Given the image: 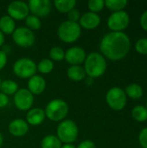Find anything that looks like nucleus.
<instances>
[{
  "instance_id": "nucleus-1",
  "label": "nucleus",
  "mask_w": 147,
  "mask_h": 148,
  "mask_svg": "<svg viewBox=\"0 0 147 148\" xmlns=\"http://www.w3.org/2000/svg\"><path fill=\"white\" fill-rule=\"evenodd\" d=\"M131 49L129 36L124 32H110L106 34L100 43L101 55L111 60L120 61L126 57Z\"/></svg>"
},
{
  "instance_id": "nucleus-2",
  "label": "nucleus",
  "mask_w": 147,
  "mask_h": 148,
  "mask_svg": "<svg viewBox=\"0 0 147 148\" xmlns=\"http://www.w3.org/2000/svg\"><path fill=\"white\" fill-rule=\"evenodd\" d=\"M107 67L106 58L98 52L88 54L84 62V70L86 75L91 79L102 76L107 70Z\"/></svg>"
},
{
  "instance_id": "nucleus-3",
  "label": "nucleus",
  "mask_w": 147,
  "mask_h": 148,
  "mask_svg": "<svg viewBox=\"0 0 147 148\" xmlns=\"http://www.w3.org/2000/svg\"><path fill=\"white\" fill-rule=\"evenodd\" d=\"M78 135V126L72 120H63L57 126L56 136L62 143L72 144L77 140Z\"/></svg>"
},
{
  "instance_id": "nucleus-4",
  "label": "nucleus",
  "mask_w": 147,
  "mask_h": 148,
  "mask_svg": "<svg viewBox=\"0 0 147 148\" xmlns=\"http://www.w3.org/2000/svg\"><path fill=\"white\" fill-rule=\"evenodd\" d=\"M44 112L51 121H62L68 114V105L62 99H54L47 104Z\"/></svg>"
},
{
  "instance_id": "nucleus-5",
  "label": "nucleus",
  "mask_w": 147,
  "mask_h": 148,
  "mask_svg": "<svg viewBox=\"0 0 147 148\" xmlns=\"http://www.w3.org/2000/svg\"><path fill=\"white\" fill-rule=\"evenodd\" d=\"M57 35L59 39L63 42L72 43L80 38L81 35V28L78 23H73L67 20L59 25Z\"/></svg>"
},
{
  "instance_id": "nucleus-6",
  "label": "nucleus",
  "mask_w": 147,
  "mask_h": 148,
  "mask_svg": "<svg viewBox=\"0 0 147 148\" xmlns=\"http://www.w3.org/2000/svg\"><path fill=\"white\" fill-rule=\"evenodd\" d=\"M14 74L22 79H29L34 76L37 71L36 62L28 57H23L15 62L13 64Z\"/></svg>"
},
{
  "instance_id": "nucleus-7",
  "label": "nucleus",
  "mask_w": 147,
  "mask_h": 148,
  "mask_svg": "<svg viewBox=\"0 0 147 148\" xmlns=\"http://www.w3.org/2000/svg\"><path fill=\"white\" fill-rule=\"evenodd\" d=\"M126 101L127 96L125 91L119 87L110 88L106 95V101L107 105L115 111L122 110L126 105Z\"/></svg>"
},
{
  "instance_id": "nucleus-8",
  "label": "nucleus",
  "mask_w": 147,
  "mask_h": 148,
  "mask_svg": "<svg viewBox=\"0 0 147 148\" xmlns=\"http://www.w3.org/2000/svg\"><path fill=\"white\" fill-rule=\"evenodd\" d=\"M12 39L15 43L23 49L29 48L34 45L36 36L32 30L27 27H18L16 28L15 31L12 33Z\"/></svg>"
},
{
  "instance_id": "nucleus-9",
  "label": "nucleus",
  "mask_w": 147,
  "mask_h": 148,
  "mask_svg": "<svg viewBox=\"0 0 147 148\" xmlns=\"http://www.w3.org/2000/svg\"><path fill=\"white\" fill-rule=\"evenodd\" d=\"M129 23V15L125 10L113 12L107 19V26L113 32H123L128 27Z\"/></svg>"
},
{
  "instance_id": "nucleus-10",
  "label": "nucleus",
  "mask_w": 147,
  "mask_h": 148,
  "mask_svg": "<svg viewBox=\"0 0 147 148\" xmlns=\"http://www.w3.org/2000/svg\"><path fill=\"white\" fill-rule=\"evenodd\" d=\"M14 103L17 109L29 111L34 103V95L27 88H20L14 95Z\"/></svg>"
},
{
  "instance_id": "nucleus-11",
  "label": "nucleus",
  "mask_w": 147,
  "mask_h": 148,
  "mask_svg": "<svg viewBox=\"0 0 147 148\" xmlns=\"http://www.w3.org/2000/svg\"><path fill=\"white\" fill-rule=\"evenodd\" d=\"M8 16L14 20H23L29 16L28 3L23 1H13L7 7Z\"/></svg>"
},
{
  "instance_id": "nucleus-12",
  "label": "nucleus",
  "mask_w": 147,
  "mask_h": 148,
  "mask_svg": "<svg viewBox=\"0 0 147 148\" xmlns=\"http://www.w3.org/2000/svg\"><path fill=\"white\" fill-rule=\"evenodd\" d=\"M28 6L32 15L39 18L47 16L52 9V4L49 0H29Z\"/></svg>"
},
{
  "instance_id": "nucleus-13",
  "label": "nucleus",
  "mask_w": 147,
  "mask_h": 148,
  "mask_svg": "<svg viewBox=\"0 0 147 148\" xmlns=\"http://www.w3.org/2000/svg\"><path fill=\"white\" fill-rule=\"evenodd\" d=\"M86 57H87V54L81 47L74 46L69 48L65 52L64 59L71 66H76L84 63Z\"/></svg>"
},
{
  "instance_id": "nucleus-14",
  "label": "nucleus",
  "mask_w": 147,
  "mask_h": 148,
  "mask_svg": "<svg viewBox=\"0 0 147 148\" xmlns=\"http://www.w3.org/2000/svg\"><path fill=\"white\" fill-rule=\"evenodd\" d=\"M101 21V16L97 13L88 11L81 16L78 23L81 26V28L90 30L96 29L100 25Z\"/></svg>"
},
{
  "instance_id": "nucleus-15",
  "label": "nucleus",
  "mask_w": 147,
  "mask_h": 148,
  "mask_svg": "<svg viewBox=\"0 0 147 148\" xmlns=\"http://www.w3.org/2000/svg\"><path fill=\"white\" fill-rule=\"evenodd\" d=\"M8 130L14 137H23L29 132V124L23 119H15L9 124Z\"/></svg>"
},
{
  "instance_id": "nucleus-16",
  "label": "nucleus",
  "mask_w": 147,
  "mask_h": 148,
  "mask_svg": "<svg viewBox=\"0 0 147 148\" xmlns=\"http://www.w3.org/2000/svg\"><path fill=\"white\" fill-rule=\"evenodd\" d=\"M27 87H28L27 89L33 95H41L46 88V81L42 76L35 75L34 76L29 79Z\"/></svg>"
},
{
  "instance_id": "nucleus-17",
  "label": "nucleus",
  "mask_w": 147,
  "mask_h": 148,
  "mask_svg": "<svg viewBox=\"0 0 147 148\" xmlns=\"http://www.w3.org/2000/svg\"><path fill=\"white\" fill-rule=\"evenodd\" d=\"M46 118L45 112L40 108H30L26 114V122L31 126L41 125Z\"/></svg>"
},
{
  "instance_id": "nucleus-18",
  "label": "nucleus",
  "mask_w": 147,
  "mask_h": 148,
  "mask_svg": "<svg viewBox=\"0 0 147 148\" xmlns=\"http://www.w3.org/2000/svg\"><path fill=\"white\" fill-rule=\"evenodd\" d=\"M16 29L15 20L10 16L5 15L0 18V30L3 35H12Z\"/></svg>"
},
{
  "instance_id": "nucleus-19",
  "label": "nucleus",
  "mask_w": 147,
  "mask_h": 148,
  "mask_svg": "<svg viewBox=\"0 0 147 148\" xmlns=\"http://www.w3.org/2000/svg\"><path fill=\"white\" fill-rule=\"evenodd\" d=\"M67 75L70 80L74 82H81L85 79L87 75L83 67H81V65H76V66H70L68 69Z\"/></svg>"
},
{
  "instance_id": "nucleus-20",
  "label": "nucleus",
  "mask_w": 147,
  "mask_h": 148,
  "mask_svg": "<svg viewBox=\"0 0 147 148\" xmlns=\"http://www.w3.org/2000/svg\"><path fill=\"white\" fill-rule=\"evenodd\" d=\"M54 5L55 9L61 13H68L75 9L76 5L75 0H55Z\"/></svg>"
},
{
  "instance_id": "nucleus-21",
  "label": "nucleus",
  "mask_w": 147,
  "mask_h": 148,
  "mask_svg": "<svg viewBox=\"0 0 147 148\" xmlns=\"http://www.w3.org/2000/svg\"><path fill=\"white\" fill-rule=\"evenodd\" d=\"M124 91H125L126 96H128L129 98H131L133 100L140 99L144 94L142 87L139 84H136V83H133V84L128 85Z\"/></svg>"
},
{
  "instance_id": "nucleus-22",
  "label": "nucleus",
  "mask_w": 147,
  "mask_h": 148,
  "mask_svg": "<svg viewBox=\"0 0 147 148\" xmlns=\"http://www.w3.org/2000/svg\"><path fill=\"white\" fill-rule=\"evenodd\" d=\"M62 143L57 138L56 135L49 134L45 136L41 141V147L42 148H61Z\"/></svg>"
},
{
  "instance_id": "nucleus-23",
  "label": "nucleus",
  "mask_w": 147,
  "mask_h": 148,
  "mask_svg": "<svg viewBox=\"0 0 147 148\" xmlns=\"http://www.w3.org/2000/svg\"><path fill=\"white\" fill-rule=\"evenodd\" d=\"M18 84L12 80H4L2 81L0 91L6 95H12L16 93L18 90Z\"/></svg>"
},
{
  "instance_id": "nucleus-24",
  "label": "nucleus",
  "mask_w": 147,
  "mask_h": 148,
  "mask_svg": "<svg viewBox=\"0 0 147 148\" xmlns=\"http://www.w3.org/2000/svg\"><path fill=\"white\" fill-rule=\"evenodd\" d=\"M127 5L126 0H106L105 6L113 12L121 11Z\"/></svg>"
},
{
  "instance_id": "nucleus-25",
  "label": "nucleus",
  "mask_w": 147,
  "mask_h": 148,
  "mask_svg": "<svg viewBox=\"0 0 147 148\" xmlns=\"http://www.w3.org/2000/svg\"><path fill=\"white\" fill-rule=\"evenodd\" d=\"M54 62L53 61H51L50 59H48V58H44L42 60H41L39 62V63L36 65V68H37V71H39L40 73L42 74H49L53 71L54 69Z\"/></svg>"
},
{
  "instance_id": "nucleus-26",
  "label": "nucleus",
  "mask_w": 147,
  "mask_h": 148,
  "mask_svg": "<svg viewBox=\"0 0 147 148\" xmlns=\"http://www.w3.org/2000/svg\"><path fill=\"white\" fill-rule=\"evenodd\" d=\"M132 116L133 118L139 121L144 122L147 121V109L143 106H136L132 110Z\"/></svg>"
},
{
  "instance_id": "nucleus-27",
  "label": "nucleus",
  "mask_w": 147,
  "mask_h": 148,
  "mask_svg": "<svg viewBox=\"0 0 147 148\" xmlns=\"http://www.w3.org/2000/svg\"><path fill=\"white\" fill-rule=\"evenodd\" d=\"M25 23L26 27L29 29L30 30H38L42 27V21L39 17L34 16V15H29L25 18Z\"/></svg>"
},
{
  "instance_id": "nucleus-28",
  "label": "nucleus",
  "mask_w": 147,
  "mask_h": 148,
  "mask_svg": "<svg viewBox=\"0 0 147 148\" xmlns=\"http://www.w3.org/2000/svg\"><path fill=\"white\" fill-rule=\"evenodd\" d=\"M49 57L51 58L50 60L52 61H56L60 62L64 59L65 57V51L62 47L59 46H55L50 49L49 50Z\"/></svg>"
},
{
  "instance_id": "nucleus-29",
  "label": "nucleus",
  "mask_w": 147,
  "mask_h": 148,
  "mask_svg": "<svg viewBox=\"0 0 147 148\" xmlns=\"http://www.w3.org/2000/svg\"><path fill=\"white\" fill-rule=\"evenodd\" d=\"M88 7L91 12L97 13L101 11L105 7L104 0H89L88 2Z\"/></svg>"
},
{
  "instance_id": "nucleus-30",
  "label": "nucleus",
  "mask_w": 147,
  "mask_h": 148,
  "mask_svg": "<svg viewBox=\"0 0 147 148\" xmlns=\"http://www.w3.org/2000/svg\"><path fill=\"white\" fill-rule=\"evenodd\" d=\"M135 49L141 55H147V38H141L136 42Z\"/></svg>"
},
{
  "instance_id": "nucleus-31",
  "label": "nucleus",
  "mask_w": 147,
  "mask_h": 148,
  "mask_svg": "<svg viewBox=\"0 0 147 148\" xmlns=\"http://www.w3.org/2000/svg\"><path fill=\"white\" fill-rule=\"evenodd\" d=\"M81 18V13L78 10L73 9L68 13V21L73 23H78Z\"/></svg>"
},
{
  "instance_id": "nucleus-32",
  "label": "nucleus",
  "mask_w": 147,
  "mask_h": 148,
  "mask_svg": "<svg viewBox=\"0 0 147 148\" xmlns=\"http://www.w3.org/2000/svg\"><path fill=\"white\" fill-rule=\"evenodd\" d=\"M139 142L143 148H147V127L141 130L139 135Z\"/></svg>"
},
{
  "instance_id": "nucleus-33",
  "label": "nucleus",
  "mask_w": 147,
  "mask_h": 148,
  "mask_svg": "<svg viewBox=\"0 0 147 148\" xmlns=\"http://www.w3.org/2000/svg\"><path fill=\"white\" fill-rule=\"evenodd\" d=\"M7 60H8L7 53L0 49V70H2L5 67L7 63Z\"/></svg>"
},
{
  "instance_id": "nucleus-34",
  "label": "nucleus",
  "mask_w": 147,
  "mask_h": 148,
  "mask_svg": "<svg viewBox=\"0 0 147 148\" xmlns=\"http://www.w3.org/2000/svg\"><path fill=\"white\" fill-rule=\"evenodd\" d=\"M76 148H96L95 147V144L92 141V140H83L81 141Z\"/></svg>"
},
{
  "instance_id": "nucleus-35",
  "label": "nucleus",
  "mask_w": 147,
  "mask_h": 148,
  "mask_svg": "<svg viewBox=\"0 0 147 148\" xmlns=\"http://www.w3.org/2000/svg\"><path fill=\"white\" fill-rule=\"evenodd\" d=\"M9 103V97L8 95L3 94L2 92H0V108H5Z\"/></svg>"
},
{
  "instance_id": "nucleus-36",
  "label": "nucleus",
  "mask_w": 147,
  "mask_h": 148,
  "mask_svg": "<svg viewBox=\"0 0 147 148\" xmlns=\"http://www.w3.org/2000/svg\"><path fill=\"white\" fill-rule=\"evenodd\" d=\"M140 25L143 28V29L147 31V10H146L140 16V20H139Z\"/></svg>"
},
{
  "instance_id": "nucleus-37",
  "label": "nucleus",
  "mask_w": 147,
  "mask_h": 148,
  "mask_svg": "<svg viewBox=\"0 0 147 148\" xmlns=\"http://www.w3.org/2000/svg\"><path fill=\"white\" fill-rule=\"evenodd\" d=\"M3 42H4V35L0 30V48L3 45Z\"/></svg>"
},
{
  "instance_id": "nucleus-38",
  "label": "nucleus",
  "mask_w": 147,
  "mask_h": 148,
  "mask_svg": "<svg viewBox=\"0 0 147 148\" xmlns=\"http://www.w3.org/2000/svg\"><path fill=\"white\" fill-rule=\"evenodd\" d=\"M61 148H76L73 144H64Z\"/></svg>"
},
{
  "instance_id": "nucleus-39",
  "label": "nucleus",
  "mask_w": 147,
  "mask_h": 148,
  "mask_svg": "<svg viewBox=\"0 0 147 148\" xmlns=\"http://www.w3.org/2000/svg\"><path fill=\"white\" fill-rule=\"evenodd\" d=\"M3 143V135H2V134L0 132V148L2 147Z\"/></svg>"
},
{
  "instance_id": "nucleus-40",
  "label": "nucleus",
  "mask_w": 147,
  "mask_h": 148,
  "mask_svg": "<svg viewBox=\"0 0 147 148\" xmlns=\"http://www.w3.org/2000/svg\"><path fill=\"white\" fill-rule=\"evenodd\" d=\"M1 83H2V80H1V78H0V89H1Z\"/></svg>"
},
{
  "instance_id": "nucleus-41",
  "label": "nucleus",
  "mask_w": 147,
  "mask_h": 148,
  "mask_svg": "<svg viewBox=\"0 0 147 148\" xmlns=\"http://www.w3.org/2000/svg\"><path fill=\"white\" fill-rule=\"evenodd\" d=\"M146 109H147V101H146Z\"/></svg>"
}]
</instances>
